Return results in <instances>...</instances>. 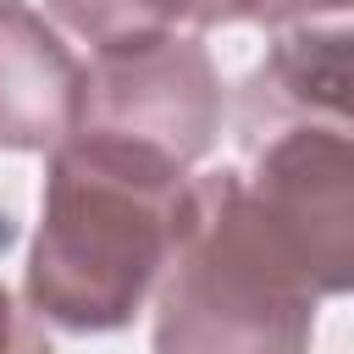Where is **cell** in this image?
<instances>
[{"label": "cell", "mask_w": 354, "mask_h": 354, "mask_svg": "<svg viewBox=\"0 0 354 354\" xmlns=\"http://www.w3.org/2000/svg\"><path fill=\"white\" fill-rule=\"evenodd\" d=\"M194 221V177L171 155L77 127L50 149L22 299L44 326L122 332L160 288Z\"/></svg>", "instance_id": "6da1fadb"}, {"label": "cell", "mask_w": 354, "mask_h": 354, "mask_svg": "<svg viewBox=\"0 0 354 354\" xmlns=\"http://www.w3.org/2000/svg\"><path fill=\"white\" fill-rule=\"evenodd\" d=\"M315 293L238 171L194 177V221L155 288V354H310Z\"/></svg>", "instance_id": "7a4b0ae2"}, {"label": "cell", "mask_w": 354, "mask_h": 354, "mask_svg": "<svg viewBox=\"0 0 354 354\" xmlns=\"http://www.w3.org/2000/svg\"><path fill=\"white\" fill-rule=\"evenodd\" d=\"M83 66H88L83 127L149 144L177 166H199L216 149L227 94L210 50L194 33L171 28L149 39L100 44Z\"/></svg>", "instance_id": "3957f363"}, {"label": "cell", "mask_w": 354, "mask_h": 354, "mask_svg": "<svg viewBox=\"0 0 354 354\" xmlns=\"http://www.w3.org/2000/svg\"><path fill=\"white\" fill-rule=\"evenodd\" d=\"M243 177L266 232L321 293H354V138L332 127H271Z\"/></svg>", "instance_id": "277c9868"}, {"label": "cell", "mask_w": 354, "mask_h": 354, "mask_svg": "<svg viewBox=\"0 0 354 354\" xmlns=\"http://www.w3.org/2000/svg\"><path fill=\"white\" fill-rule=\"evenodd\" d=\"M88 66L28 6L0 0V149L50 155L83 127Z\"/></svg>", "instance_id": "5b68a950"}, {"label": "cell", "mask_w": 354, "mask_h": 354, "mask_svg": "<svg viewBox=\"0 0 354 354\" xmlns=\"http://www.w3.org/2000/svg\"><path fill=\"white\" fill-rule=\"evenodd\" d=\"M243 127H332L354 138V28L293 22L243 83Z\"/></svg>", "instance_id": "8992f818"}, {"label": "cell", "mask_w": 354, "mask_h": 354, "mask_svg": "<svg viewBox=\"0 0 354 354\" xmlns=\"http://www.w3.org/2000/svg\"><path fill=\"white\" fill-rule=\"evenodd\" d=\"M44 11L94 50L122 44V39L171 33L188 22V0H44Z\"/></svg>", "instance_id": "52a82bcc"}, {"label": "cell", "mask_w": 354, "mask_h": 354, "mask_svg": "<svg viewBox=\"0 0 354 354\" xmlns=\"http://www.w3.org/2000/svg\"><path fill=\"white\" fill-rule=\"evenodd\" d=\"M194 28H238V22H271L282 28V0H188Z\"/></svg>", "instance_id": "ba28073f"}, {"label": "cell", "mask_w": 354, "mask_h": 354, "mask_svg": "<svg viewBox=\"0 0 354 354\" xmlns=\"http://www.w3.org/2000/svg\"><path fill=\"white\" fill-rule=\"evenodd\" d=\"M0 354H50L44 321L33 310H22L6 282H0Z\"/></svg>", "instance_id": "9c48e42d"}]
</instances>
